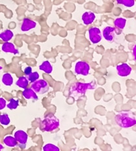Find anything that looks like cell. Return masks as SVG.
<instances>
[{"instance_id":"cell-9","label":"cell","mask_w":136,"mask_h":151,"mask_svg":"<svg viewBox=\"0 0 136 151\" xmlns=\"http://www.w3.org/2000/svg\"><path fill=\"white\" fill-rule=\"evenodd\" d=\"M115 27L107 26L105 27L103 30V37L107 41L112 42L115 37Z\"/></svg>"},{"instance_id":"cell-26","label":"cell","mask_w":136,"mask_h":151,"mask_svg":"<svg viewBox=\"0 0 136 151\" xmlns=\"http://www.w3.org/2000/svg\"><path fill=\"white\" fill-rule=\"evenodd\" d=\"M32 72V68L31 67H27L24 69V74L26 76H28Z\"/></svg>"},{"instance_id":"cell-13","label":"cell","mask_w":136,"mask_h":151,"mask_svg":"<svg viewBox=\"0 0 136 151\" xmlns=\"http://www.w3.org/2000/svg\"><path fill=\"white\" fill-rule=\"evenodd\" d=\"M24 97L26 99H33L35 100H38V96L37 95L36 93L32 89H25L24 91L22 93Z\"/></svg>"},{"instance_id":"cell-10","label":"cell","mask_w":136,"mask_h":151,"mask_svg":"<svg viewBox=\"0 0 136 151\" xmlns=\"http://www.w3.org/2000/svg\"><path fill=\"white\" fill-rule=\"evenodd\" d=\"M37 23L35 21L30 20L29 18H24L21 26V30L22 31H27L33 29L36 27Z\"/></svg>"},{"instance_id":"cell-3","label":"cell","mask_w":136,"mask_h":151,"mask_svg":"<svg viewBox=\"0 0 136 151\" xmlns=\"http://www.w3.org/2000/svg\"><path fill=\"white\" fill-rule=\"evenodd\" d=\"M59 127V120L54 115L49 114L41 122L40 128L45 132H52Z\"/></svg>"},{"instance_id":"cell-28","label":"cell","mask_w":136,"mask_h":151,"mask_svg":"<svg viewBox=\"0 0 136 151\" xmlns=\"http://www.w3.org/2000/svg\"><path fill=\"white\" fill-rule=\"evenodd\" d=\"M4 149V146L2 145L0 143V150H3Z\"/></svg>"},{"instance_id":"cell-5","label":"cell","mask_w":136,"mask_h":151,"mask_svg":"<svg viewBox=\"0 0 136 151\" xmlns=\"http://www.w3.org/2000/svg\"><path fill=\"white\" fill-rule=\"evenodd\" d=\"M14 138L17 142V145L22 149L26 147L28 136L26 132L23 130H18L14 133Z\"/></svg>"},{"instance_id":"cell-18","label":"cell","mask_w":136,"mask_h":151,"mask_svg":"<svg viewBox=\"0 0 136 151\" xmlns=\"http://www.w3.org/2000/svg\"><path fill=\"white\" fill-rule=\"evenodd\" d=\"M2 82L4 83L5 86H11L13 83V78H12L11 74L5 73L4 74L2 78Z\"/></svg>"},{"instance_id":"cell-8","label":"cell","mask_w":136,"mask_h":151,"mask_svg":"<svg viewBox=\"0 0 136 151\" xmlns=\"http://www.w3.org/2000/svg\"><path fill=\"white\" fill-rule=\"evenodd\" d=\"M117 71L120 76L126 77L131 74L132 69L126 63H122L117 66Z\"/></svg>"},{"instance_id":"cell-12","label":"cell","mask_w":136,"mask_h":151,"mask_svg":"<svg viewBox=\"0 0 136 151\" xmlns=\"http://www.w3.org/2000/svg\"><path fill=\"white\" fill-rule=\"evenodd\" d=\"M2 50L6 53H12L14 54H18V50L15 48L14 44L9 42H5L4 45H2Z\"/></svg>"},{"instance_id":"cell-21","label":"cell","mask_w":136,"mask_h":151,"mask_svg":"<svg viewBox=\"0 0 136 151\" xmlns=\"http://www.w3.org/2000/svg\"><path fill=\"white\" fill-rule=\"evenodd\" d=\"M19 106V100H15L14 99H10V102L7 105V108L10 109H15Z\"/></svg>"},{"instance_id":"cell-16","label":"cell","mask_w":136,"mask_h":151,"mask_svg":"<svg viewBox=\"0 0 136 151\" xmlns=\"http://www.w3.org/2000/svg\"><path fill=\"white\" fill-rule=\"evenodd\" d=\"M16 85L19 87L22 88V89H26L28 85H29V81H28L26 77L22 76L19 78V79L16 83Z\"/></svg>"},{"instance_id":"cell-29","label":"cell","mask_w":136,"mask_h":151,"mask_svg":"<svg viewBox=\"0 0 136 151\" xmlns=\"http://www.w3.org/2000/svg\"><path fill=\"white\" fill-rule=\"evenodd\" d=\"M3 68V67H1V66H0V70H1V69Z\"/></svg>"},{"instance_id":"cell-17","label":"cell","mask_w":136,"mask_h":151,"mask_svg":"<svg viewBox=\"0 0 136 151\" xmlns=\"http://www.w3.org/2000/svg\"><path fill=\"white\" fill-rule=\"evenodd\" d=\"M4 142L6 145L9 147H14L17 145V142L14 137L7 136L4 138Z\"/></svg>"},{"instance_id":"cell-2","label":"cell","mask_w":136,"mask_h":151,"mask_svg":"<svg viewBox=\"0 0 136 151\" xmlns=\"http://www.w3.org/2000/svg\"><path fill=\"white\" fill-rule=\"evenodd\" d=\"M116 123L120 127L128 128L133 127L136 124V117L132 111H121L115 117Z\"/></svg>"},{"instance_id":"cell-14","label":"cell","mask_w":136,"mask_h":151,"mask_svg":"<svg viewBox=\"0 0 136 151\" xmlns=\"http://www.w3.org/2000/svg\"><path fill=\"white\" fill-rule=\"evenodd\" d=\"M14 34L12 33V31L9 29H6L0 33V39L4 42H8L9 40H11Z\"/></svg>"},{"instance_id":"cell-22","label":"cell","mask_w":136,"mask_h":151,"mask_svg":"<svg viewBox=\"0 0 136 151\" xmlns=\"http://www.w3.org/2000/svg\"><path fill=\"white\" fill-rule=\"evenodd\" d=\"M11 120L7 114H4L0 115V123L2 125L7 126L10 123Z\"/></svg>"},{"instance_id":"cell-25","label":"cell","mask_w":136,"mask_h":151,"mask_svg":"<svg viewBox=\"0 0 136 151\" xmlns=\"http://www.w3.org/2000/svg\"><path fill=\"white\" fill-rule=\"evenodd\" d=\"M6 106V100L0 98V110L4 109Z\"/></svg>"},{"instance_id":"cell-1","label":"cell","mask_w":136,"mask_h":151,"mask_svg":"<svg viewBox=\"0 0 136 151\" xmlns=\"http://www.w3.org/2000/svg\"><path fill=\"white\" fill-rule=\"evenodd\" d=\"M96 87V81L93 80L90 83H75L70 89L69 95L78 99L85 95L87 90L94 89Z\"/></svg>"},{"instance_id":"cell-15","label":"cell","mask_w":136,"mask_h":151,"mask_svg":"<svg viewBox=\"0 0 136 151\" xmlns=\"http://www.w3.org/2000/svg\"><path fill=\"white\" fill-rule=\"evenodd\" d=\"M39 69L40 70H42L46 74H50L52 73L53 70L52 66L50 64V63L48 61H46L43 62L42 64L40 65Z\"/></svg>"},{"instance_id":"cell-23","label":"cell","mask_w":136,"mask_h":151,"mask_svg":"<svg viewBox=\"0 0 136 151\" xmlns=\"http://www.w3.org/2000/svg\"><path fill=\"white\" fill-rule=\"evenodd\" d=\"M43 150H44V151H59L60 149L58 147L55 146V145L48 143V144H46V145L43 147Z\"/></svg>"},{"instance_id":"cell-11","label":"cell","mask_w":136,"mask_h":151,"mask_svg":"<svg viewBox=\"0 0 136 151\" xmlns=\"http://www.w3.org/2000/svg\"><path fill=\"white\" fill-rule=\"evenodd\" d=\"M96 16L92 12H85L82 15V21L85 25H90L95 20Z\"/></svg>"},{"instance_id":"cell-7","label":"cell","mask_w":136,"mask_h":151,"mask_svg":"<svg viewBox=\"0 0 136 151\" xmlns=\"http://www.w3.org/2000/svg\"><path fill=\"white\" fill-rule=\"evenodd\" d=\"M89 35L90 40L93 44L99 43L102 40V33L99 28L96 27L90 28L89 29Z\"/></svg>"},{"instance_id":"cell-6","label":"cell","mask_w":136,"mask_h":151,"mask_svg":"<svg viewBox=\"0 0 136 151\" xmlns=\"http://www.w3.org/2000/svg\"><path fill=\"white\" fill-rule=\"evenodd\" d=\"M90 65L87 62L80 61L76 63L75 66V72L77 74L87 76L89 73Z\"/></svg>"},{"instance_id":"cell-19","label":"cell","mask_w":136,"mask_h":151,"mask_svg":"<svg viewBox=\"0 0 136 151\" xmlns=\"http://www.w3.org/2000/svg\"><path fill=\"white\" fill-rule=\"evenodd\" d=\"M126 20L122 18H118L114 21V25L115 26L118 28L119 29H123L126 26Z\"/></svg>"},{"instance_id":"cell-20","label":"cell","mask_w":136,"mask_h":151,"mask_svg":"<svg viewBox=\"0 0 136 151\" xmlns=\"http://www.w3.org/2000/svg\"><path fill=\"white\" fill-rule=\"evenodd\" d=\"M116 1L118 4L123 5L127 7H132L135 4V0H116Z\"/></svg>"},{"instance_id":"cell-4","label":"cell","mask_w":136,"mask_h":151,"mask_svg":"<svg viewBox=\"0 0 136 151\" xmlns=\"http://www.w3.org/2000/svg\"><path fill=\"white\" fill-rule=\"evenodd\" d=\"M31 89H32L37 94H43L49 91L50 86L46 80H37L31 84Z\"/></svg>"},{"instance_id":"cell-27","label":"cell","mask_w":136,"mask_h":151,"mask_svg":"<svg viewBox=\"0 0 136 151\" xmlns=\"http://www.w3.org/2000/svg\"><path fill=\"white\" fill-rule=\"evenodd\" d=\"M136 46H134V50H133V55H134V60L136 59Z\"/></svg>"},{"instance_id":"cell-24","label":"cell","mask_w":136,"mask_h":151,"mask_svg":"<svg viewBox=\"0 0 136 151\" xmlns=\"http://www.w3.org/2000/svg\"><path fill=\"white\" fill-rule=\"evenodd\" d=\"M27 80L28 81H31V83L34 82V81H37L38 79L39 78V74L37 72H31L30 74L27 76Z\"/></svg>"}]
</instances>
